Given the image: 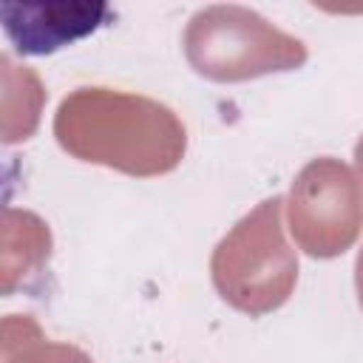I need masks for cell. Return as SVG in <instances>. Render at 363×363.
Here are the masks:
<instances>
[{
	"mask_svg": "<svg viewBox=\"0 0 363 363\" xmlns=\"http://www.w3.org/2000/svg\"><path fill=\"white\" fill-rule=\"evenodd\" d=\"M54 136L74 159L139 179L176 170L187 150V130L173 108L102 85L77 88L60 102Z\"/></svg>",
	"mask_w": 363,
	"mask_h": 363,
	"instance_id": "obj_1",
	"label": "cell"
},
{
	"mask_svg": "<svg viewBox=\"0 0 363 363\" xmlns=\"http://www.w3.org/2000/svg\"><path fill=\"white\" fill-rule=\"evenodd\" d=\"M284 196L264 199L213 250L210 278L221 301L244 315H267L289 301L298 255L284 238Z\"/></svg>",
	"mask_w": 363,
	"mask_h": 363,
	"instance_id": "obj_2",
	"label": "cell"
},
{
	"mask_svg": "<svg viewBox=\"0 0 363 363\" xmlns=\"http://www.w3.org/2000/svg\"><path fill=\"white\" fill-rule=\"evenodd\" d=\"M182 48L187 65L213 82H247L267 74L295 71L309 60L303 40L235 3L199 9L184 28Z\"/></svg>",
	"mask_w": 363,
	"mask_h": 363,
	"instance_id": "obj_3",
	"label": "cell"
},
{
	"mask_svg": "<svg viewBox=\"0 0 363 363\" xmlns=\"http://www.w3.org/2000/svg\"><path fill=\"white\" fill-rule=\"evenodd\" d=\"M286 218L306 255H343L363 233V190L354 170L335 156L306 162L286 196Z\"/></svg>",
	"mask_w": 363,
	"mask_h": 363,
	"instance_id": "obj_4",
	"label": "cell"
},
{
	"mask_svg": "<svg viewBox=\"0 0 363 363\" xmlns=\"http://www.w3.org/2000/svg\"><path fill=\"white\" fill-rule=\"evenodd\" d=\"M113 20L108 3L88 0H45V3H0V23L11 45L26 57L54 54L74 40L94 34Z\"/></svg>",
	"mask_w": 363,
	"mask_h": 363,
	"instance_id": "obj_5",
	"label": "cell"
},
{
	"mask_svg": "<svg viewBox=\"0 0 363 363\" xmlns=\"http://www.w3.org/2000/svg\"><path fill=\"white\" fill-rule=\"evenodd\" d=\"M3 295H11L17 286H28L31 278H40L51 258V230L48 224L28 213L3 207Z\"/></svg>",
	"mask_w": 363,
	"mask_h": 363,
	"instance_id": "obj_6",
	"label": "cell"
},
{
	"mask_svg": "<svg viewBox=\"0 0 363 363\" xmlns=\"http://www.w3.org/2000/svg\"><path fill=\"white\" fill-rule=\"evenodd\" d=\"M0 363H94L79 346L51 340L28 315H6L0 323Z\"/></svg>",
	"mask_w": 363,
	"mask_h": 363,
	"instance_id": "obj_7",
	"label": "cell"
},
{
	"mask_svg": "<svg viewBox=\"0 0 363 363\" xmlns=\"http://www.w3.org/2000/svg\"><path fill=\"white\" fill-rule=\"evenodd\" d=\"M354 286H357V301L363 306V250L357 252V261H354Z\"/></svg>",
	"mask_w": 363,
	"mask_h": 363,
	"instance_id": "obj_8",
	"label": "cell"
},
{
	"mask_svg": "<svg viewBox=\"0 0 363 363\" xmlns=\"http://www.w3.org/2000/svg\"><path fill=\"white\" fill-rule=\"evenodd\" d=\"M354 162H357V182H360V190H363V136L354 147Z\"/></svg>",
	"mask_w": 363,
	"mask_h": 363,
	"instance_id": "obj_9",
	"label": "cell"
}]
</instances>
